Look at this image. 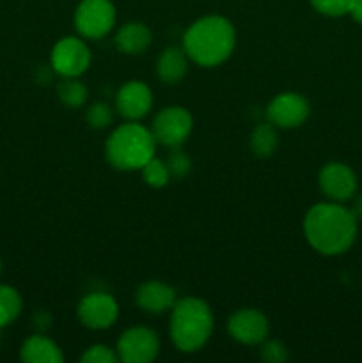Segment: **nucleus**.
<instances>
[{"label":"nucleus","mask_w":362,"mask_h":363,"mask_svg":"<svg viewBox=\"0 0 362 363\" xmlns=\"http://www.w3.org/2000/svg\"><path fill=\"white\" fill-rule=\"evenodd\" d=\"M135 300H137L138 307L148 314H163L174 307L177 296L176 289L169 284L149 280L138 287L135 293Z\"/></svg>","instance_id":"4468645a"},{"label":"nucleus","mask_w":362,"mask_h":363,"mask_svg":"<svg viewBox=\"0 0 362 363\" xmlns=\"http://www.w3.org/2000/svg\"><path fill=\"white\" fill-rule=\"evenodd\" d=\"M57 94L62 105L70 108H78L87 101V87L80 80H77V77H62L60 84L57 85Z\"/></svg>","instance_id":"aec40b11"},{"label":"nucleus","mask_w":362,"mask_h":363,"mask_svg":"<svg viewBox=\"0 0 362 363\" xmlns=\"http://www.w3.org/2000/svg\"><path fill=\"white\" fill-rule=\"evenodd\" d=\"M318 183L325 197L332 202H346L357 194V176L341 162L327 163L319 170Z\"/></svg>","instance_id":"f8f14e48"},{"label":"nucleus","mask_w":362,"mask_h":363,"mask_svg":"<svg viewBox=\"0 0 362 363\" xmlns=\"http://www.w3.org/2000/svg\"><path fill=\"white\" fill-rule=\"evenodd\" d=\"M21 307L23 301L20 293L14 287L0 284V330L16 321L18 315L21 314Z\"/></svg>","instance_id":"6ab92c4d"},{"label":"nucleus","mask_w":362,"mask_h":363,"mask_svg":"<svg viewBox=\"0 0 362 363\" xmlns=\"http://www.w3.org/2000/svg\"><path fill=\"white\" fill-rule=\"evenodd\" d=\"M142 177H144L146 184H149L151 188H163L170 179L169 169H167V163L163 160L153 156L148 163L141 169Z\"/></svg>","instance_id":"412c9836"},{"label":"nucleus","mask_w":362,"mask_h":363,"mask_svg":"<svg viewBox=\"0 0 362 363\" xmlns=\"http://www.w3.org/2000/svg\"><path fill=\"white\" fill-rule=\"evenodd\" d=\"M348 14H350L357 23L362 25V0H351Z\"/></svg>","instance_id":"bb28decb"},{"label":"nucleus","mask_w":362,"mask_h":363,"mask_svg":"<svg viewBox=\"0 0 362 363\" xmlns=\"http://www.w3.org/2000/svg\"><path fill=\"white\" fill-rule=\"evenodd\" d=\"M78 319L91 330H106L119 318L116 298L106 293H89L78 303Z\"/></svg>","instance_id":"9d476101"},{"label":"nucleus","mask_w":362,"mask_h":363,"mask_svg":"<svg viewBox=\"0 0 362 363\" xmlns=\"http://www.w3.org/2000/svg\"><path fill=\"white\" fill-rule=\"evenodd\" d=\"M116 23V7L110 0H82L75 11V27L82 38L102 39Z\"/></svg>","instance_id":"39448f33"},{"label":"nucleus","mask_w":362,"mask_h":363,"mask_svg":"<svg viewBox=\"0 0 362 363\" xmlns=\"http://www.w3.org/2000/svg\"><path fill=\"white\" fill-rule=\"evenodd\" d=\"M80 362L85 363H116L119 362L117 351L112 347L105 346V344H94V346L87 347L84 354L80 357Z\"/></svg>","instance_id":"5701e85b"},{"label":"nucleus","mask_w":362,"mask_h":363,"mask_svg":"<svg viewBox=\"0 0 362 363\" xmlns=\"http://www.w3.org/2000/svg\"><path fill=\"white\" fill-rule=\"evenodd\" d=\"M188 62L190 59L183 48L170 46L160 53L158 62H156V73L163 84L174 85L185 78L188 71Z\"/></svg>","instance_id":"dca6fc26"},{"label":"nucleus","mask_w":362,"mask_h":363,"mask_svg":"<svg viewBox=\"0 0 362 363\" xmlns=\"http://www.w3.org/2000/svg\"><path fill=\"white\" fill-rule=\"evenodd\" d=\"M309 112L311 108H309L307 99L297 92H280L266 106L268 123L280 130L302 126L309 117Z\"/></svg>","instance_id":"1a4fd4ad"},{"label":"nucleus","mask_w":362,"mask_h":363,"mask_svg":"<svg viewBox=\"0 0 362 363\" xmlns=\"http://www.w3.org/2000/svg\"><path fill=\"white\" fill-rule=\"evenodd\" d=\"M213 326L212 308L201 298H181L170 308V340L183 353H195L204 347Z\"/></svg>","instance_id":"7ed1b4c3"},{"label":"nucleus","mask_w":362,"mask_h":363,"mask_svg":"<svg viewBox=\"0 0 362 363\" xmlns=\"http://www.w3.org/2000/svg\"><path fill=\"white\" fill-rule=\"evenodd\" d=\"M279 144L275 126L272 123H261L251 133V149L259 158H268L273 155Z\"/></svg>","instance_id":"a211bd4d"},{"label":"nucleus","mask_w":362,"mask_h":363,"mask_svg":"<svg viewBox=\"0 0 362 363\" xmlns=\"http://www.w3.org/2000/svg\"><path fill=\"white\" fill-rule=\"evenodd\" d=\"M153 106V92L144 82H126L116 94V108L124 119L141 121Z\"/></svg>","instance_id":"ddd939ff"},{"label":"nucleus","mask_w":362,"mask_h":363,"mask_svg":"<svg viewBox=\"0 0 362 363\" xmlns=\"http://www.w3.org/2000/svg\"><path fill=\"white\" fill-rule=\"evenodd\" d=\"M194 119L192 113L183 106H167L156 113L153 121L151 133L155 137L156 144H162L165 147H181L190 137Z\"/></svg>","instance_id":"423d86ee"},{"label":"nucleus","mask_w":362,"mask_h":363,"mask_svg":"<svg viewBox=\"0 0 362 363\" xmlns=\"http://www.w3.org/2000/svg\"><path fill=\"white\" fill-rule=\"evenodd\" d=\"M20 358L27 363H60L64 354L52 339L45 335H32L21 344Z\"/></svg>","instance_id":"f3484780"},{"label":"nucleus","mask_w":362,"mask_h":363,"mask_svg":"<svg viewBox=\"0 0 362 363\" xmlns=\"http://www.w3.org/2000/svg\"><path fill=\"white\" fill-rule=\"evenodd\" d=\"M351 211L355 213V216H357V218H362V194L355 199V204H353V209H351Z\"/></svg>","instance_id":"cd10ccee"},{"label":"nucleus","mask_w":362,"mask_h":363,"mask_svg":"<svg viewBox=\"0 0 362 363\" xmlns=\"http://www.w3.org/2000/svg\"><path fill=\"white\" fill-rule=\"evenodd\" d=\"M156 140L151 130L138 121H130L110 133L105 144L106 162L117 170H141L155 156Z\"/></svg>","instance_id":"20e7f679"},{"label":"nucleus","mask_w":362,"mask_h":363,"mask_svg":"<svg viewBox=\"0 0 362 363\" xmlns=\"http://www.w3.org/2000/svg\"><path fill=\"white\" fill-rule=\"evenodd\" d=\"M312 7L325 16H343L348 14L351 0H311Z\"/></svg>","instance_id":"a878e982"},{"label":"nucleus","mask_w":362,"mask_h":363,"mask_svg":"<svg viewBox=\"0 0 362 363\" xmlns=\"http://www.w3.org/2000/svg\"><path fill=\"white\" fill-rule=\"evenodd\" d=\"M91 64V50L84 39L67 35L59 39L50 53V66L60 77H80Z\"/></svg>","instance_id":"0eeeda50"},{"label":"nucleus","mask_w":362,"mask_h":363,"mask_svg":"<svg viewBox=\"0 0 362 363\" xmlns=\"http://www.w3.org/2000/svg\"><path fill=\"white\" fill-rule=\"evenodd\" d=\"M259 357H261V360L268 363H283L287 360L290 353H287V347L280 340H265V342H261Z\"/></svg>","instance_id":"393cba45"},{"label":"nucleus","mask_w":362,"mask_h":363,"mask_svg":"<svg viewBox=\"0 0 362 363\" xmlns=\"http://www.w3.org/2000/svg\"><path fill=\"white\" fill-rule=\"evenodd\" d=\"M236 46V32L227 18L209 14L199 18L183 35V50L188 59L202 67L226 62Z\"/></svg>","instance_id":"f03ea898"},{"label":"nucleus","mask_w":362,"mask_h":363,"mask_svg":"<svg viewBox=\"0 0 362 363\" xmlns=\"http://www.w3.org/2000/svg\"><path fill=\"white\" fill-rule=\"evenodd\" d=\"M85 121H87L92 130H103V128L112 123V108L103 101L92 103L87 108V113H85Z\"/></svg>","instance_id":"4be33fe9"},{"label":"nucleus","mask_w":362,"mask_h":363,"mask_svg":"<svg viewBox=\"0 0 362 363\" xmlns=\"http://www.w3.org/2000/svg\"><path fill=\"white\" fill-rule=\"evenodd\" d=\"M0 273H2V261H0Z\"/></svg>","instance_id":"c85d7f7f"},{"label":"nucleus","mask_w":362,"mask_h":363,"mask_svg":"<svg viewBox=\"0 0 362 363\" xmlns=\"http://www.w3.org/2000/svg\"><path fill=\"white\" fill-rule=\"evenodd\" d=\"M114 41L119 52L126 55H141L151 45L153 34L141 21H130L117 30Z\"/></svg>","instance_id":"2eb2a0df"},{"label":"nucleus","mask_w":362,"mask_h":363,"mask_svg":"<svg viewBox=\"0 0 362 363\" xmlns=\"http://www.w3.org/2000/svg\"><path fill=\"white\" fill-rule=\"evenodd\" d=\"M165 163H167V169H169L170 177H177V179L187 176L192 169L190 158H188L180 147H174L172 151H170L169 158H167Z\"/></svg>","instance_id":"b1692460"},{"label":"nucleus","mask_w":362,"mask_h":363,"mask_svg":"<svg viewBox=\"0 0 362 363\" xmlns=\"http://www.w3.org/2000/svg\"><path fill=\"white\" fill-rule=\"evenodd\" d=\"M304 234L318 254L341 255L357 238V216L341 202H319L305 215Z\"/></svg>","instance_id":"f257e3e1"},{"label":"nucleus","mask_w":362,"mask_h":363,"mask_svg":"<svg viewBox=\"0 0 362 363\" xmlns=\"http://www.w3.org/2000/svg\"><path fill=\"white\" fill-rule=\"evenodd\" d=\"M117 357L124 363H149L160 353V339L155 330L133 326L117 340Z\"/></svg>","instance_id":"6e6552de"},{"label":"nucleus","mask_w":362,"mask_h":363,"mask_svg":"<svg viewBox=\"0 0 362 363\" xmlns=\"http://www.w3.org/2000/svg\"><path fill=\"white\" fill-rule=\"evenodd\" d=\"M229 335L243 346H261L270 332V323L263 312L256 308H241L227 321Z\"/></svg>","instance_id":"9b49d317"}]
</instances>
